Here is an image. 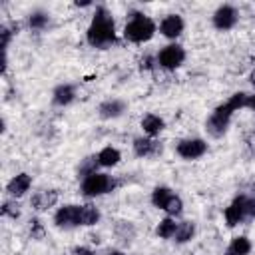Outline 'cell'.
Listing matches in <instances>:
<instances>
[{
  "label": "cell",
  "mask_w": 255,
  "mask_h": 255,
  "mask_svg": "<svg viewBox=\"0 0 255 255\" xmlns=\"http://www.w3.org/2000/svg\"><path fill=\"white\" fill-rule=\"evenodd\" d=\"M247 98H249V94H245V92H235L225 104L217 106V108L211 112V116L207 118V122H205L207 133H209L211 137H221V135L227 131V128H229L233 114L239 112V110H243V108H247Z\"/></svg>",
  "instance_id": "6da1fadb"
},
{
  "label": "cell",
  "mask_w": 255,
  "mask_h": 255,
  "mask_svg": "<svg viewBox=\"0 0 255 255\" xmlns=\"http://www.w3.org/2000/svg\"><path fill=\"white\" fill-rule=\"evenodd\" d=\"M86 40L94 48H108L110 44L116 42V24L112 14L104 6L96 8V14L86 32Z\"/></svg>",
  "instance_id": "7a4b0ae2"
},
{
  "label": "cell",
  "mask_w": 255,
  "mask_h": 255,
  "mask_svg": "<svg viewBox=\"0 0 255 255\" xmlns=\"http://www.w3.org/2000/svg\"><path fill=\"white\" fill-rule=\"evenodd\" d=\"M155 30H157V26L149 16L139 14V12H131L128 24L124 26V38L128 42H133V44H143V42L153 38Z\"/></svg>",
  "instance_id": "3957f363"
},
{
  "label": "cell",
  "mask_w": 255,
  "mask_h": 255,
  "mask_svg": "<svg viewBox=\"0 0 255 255\" xmlns=\"http://www.w3.org/2000/svg\"><path fill=\"white\" fill-rule=\"evenodd\" d=\"M116 187H118V179L114 175H108L102 171H96V173L84 177L80 183V191L84 197H100V195L112 193Z\"/></svg>",
  "instance_id": "277c9868"
},
{
  "label": "cell",
  "mask_w": 255,
  "mask_h": 255,
  "mask_svg": "<svg viewBox=\"0 0 255 255\" xmlns=\"http://www.w3.org/2000/svg\"><path fill=\"white\" fill-rule=\"evenodd\" d=\"M157 66L163 70H175L185 60V50L179 44H167L157 52Z\"/></svg>",
  "instance_id": "5b68a950"
},
{
  "label": "cell",
  "mask_w": 255,
  "mask_h": 255,
  "mask_svg": "<svg viewBox=\"0 0 255 255\" xmlns=\"http://www.w3.org/2000/svg\"><path fill=\"white\" fill-rule=\"evenodd\" d=\"M175 151H177V155L181 159L193 161V159H199V157H203L207 153V143L201 137H185V139L177 141Z\"/></svg>",
  "instance_id": "8992f818"
},
{
  "label": "cell",
  "mask_w": 255,
  "mask_h": 255,
  "mask_svg": "<svg viewBox=\"0 0 255 255\" xmlns=\"http://www.w3.org/2000/svg\"><path fill=\"white\" fill-rule=\"evenodd\" d=\"M239 20V10L231 4H221L213 16H211V22H213V28L215 30H221V32H227L231 30Z\"/></svg>",
  "instance_id": "52a82bcc"
},
{
  "label": "cell",
  "mask_w": 255,
  "mask_h": 255,
  "mask_svg": "<svg viewBox=\"0 0 255 255\" xmlns=\"http://www.w3.org/2000/svg\"><path fill=\"white\" fill-rule=\"evenodd\" d=\"M227 227H235L247 219V195H237L223 211Z\"/></svg>",
  "instance_id": "ba28073f"
},
{
  "label": "cell",
  "mask_w": 255,
  "mask_h": 255,
  "mask_svg": "<svg viewBox=\"0 0 255 255\" xmlns=\"http://www.w3.org/2000/svg\"><path fill=\"white\" fill-rule=\"evenodd\" d=\"M54 223L60 229L80 227V205H64L54 213Z\"/></svg>",
  "instance_id": "9c48e42d"
},
{
  "label": "cell",
  "mask_w": 255,
  "mask_h": 255,
  "mask_svg": "<svg viewBox=\"0 0 255 255\" xmlns=\"http://www.w3.org/2000/svg\"><path fill=\"white\" fill-rule=\"evenodd\" d=\"M131 147H133V153L137 157H155V155L161 153V143L157 139H153V137H147V135L135 137Z\"/></svg>",
  "instance_id": "30bf717a"
},
{
  "label": "cell",
  "mask_w": 255,
  "mask_h": 255,
  "mask_svg": "<svg viewBox=\"0 0 255 255\" xmlns=\"http://www.w3.org/2000/svg\"><path fill=\"white\" fill-rule=\"evenodd\" d=\"M185 24H183V18L179 14H167L163 16V20L159 22V32L161 36H165L167 40H175L181 36Z\"/></svg>",
  "instance_id": "8fae6325"
},
{
  "label": "cell",
  "mask_w": 255,
  "mask_h": 255,
  "mask_svg": "<svg viewBox=\"0 0 255 255\" xmlns=\"http://www.w3.org/2000/svg\"><path fill=\"white\" fill-rule=\"evenodd\" d=\"M126 102L120 98H108L98 106V116L102 120H116L126 112Z\"/></svg>",
  "instance_id": "7c38bea8"
},
{
  "label": "cell",
  "mask_w": 255,
  "mask_h": 255,
  "mask_svg": "<svg viewBox=\"0 0 255 255\" xmlns=\"http://www.w3.org/2000/svg\"><path fill=\"white\" fill-rule=\"evenodd\" d=\"M58 191L56 189H42V191H36L30 199V205L32 209L36 211H48L50 207H54L58 203Z\"/></svg>",
  "instance_id": "4fadbf2b"
},
{
  "label": "cell",
  "mask_w": 255,
  "mask_h": 255,
  "mask_svg": "<svg viewBox=\"0 0 255 255\" xmlns=\"http://www.w3.org/2000/svg\"><path fill=\"white\" fill-rule=\"evenodd\" d=\"M30 187H32V177L28 175V173H18V175H14L10 181H8V185H6V191L14 197V199H18V197H22V195H26L28 191H30Z\"/></svg>",
  "instance_id": "5bb4252c"
},
{
  "label": "cell",
  "mask_w": 255,
  "mask_h": 255,
  "mask_svg": "<svg viewBox=\"0 0 255 255\" xmlns=\"http://www.w3.org/2000/svg\"><path fill=\"white\" fill-rule=\"evenodd\" d=\"M74 100H76V88L72 84H60L52 92V104L54 106L64 108V106H70Z\"/></svg>",
  "instance_id": "9a60e30c"
},
{
  "label": "cell",
  "mask_w": 255,
  "mask_h": 255,
  "mask_svg": "<svg viewBox=\"0 0 255 255\" xmlns=\"http://www.w3.org/2000/svg\"><path fill=\"white\" fill-rule=\"evenodd\" d=\"M163 128H165V122L159 116H155V114H147V116L141 118V129H143V133L147 137L159 135L163 131Z\"/></svg>",
  "instance_id": "2e32d148"
},
{
  "label": "cell",
  "mask_w": 255,
  "mask_h": 255,
  "mask_svg": "<svg viewBox=\"0 0 255 255\" xmlns=\"http://www.w3.org/2000/svg\"><path fill=\"white\" fill-rule=\"evenodd\" d=\"M120 159H122V153H120V149H118V147L106 145L104 149H100V151H98V161H100V165H102V167H114V165H118V163H120Z\"/></svg>",
  "instance_id": "e0dca14e"
},
{
  "label": "cell",
  "mask_w": 255,
  "mask_h": 255,
  "mask_svg": "<svg viewBox=\"0 0 255 255\" xmlns=\"http://www.w3.org/2000/svg\"><path fill=\"white\" fill-rule=\"evenodd\" d=\"M100 209L94 205V203H86V205H80V225L84 227H92L100 221Z\"/></svg>",
  "instance_id": "ac0fdd59"
},
{
  "label": "cell",
  "mask_w": 255,
  "mask_h": 255,
  "mask_svg": "<svg viewBox=\"0 0 255 255\" xmlns=\"http://www.w3.org/2000/svg\"><path fill=\"white\" fill-rule=\"evenodd\" d=\"M249 251H251V241L245 235H239L231 239V243L225 249V255H249Z\"/></svg>",
  "instance_id": "d6986e66"
},
{
  "label": "cell",
  "mask_w": 255,
  "mask_h": 255,
  "mask_svg": "<svg viewBox=\"0 0 255 255\" xmlns=\"http://www.w3.org/2000/svg\"><path fill=\"white\" fill-rule=\"evenodd\" d=\"M193 235H195V223L193 221H181V223H177L173 241L175 243H187L193 239Z\"/></svg>",
  "instance_id": "ffe728a7"
},
{
  "label": "cell",
  "mask_w": 255,
  "mask_h": 255,
  "mask_svg": "<svg viewBox=\"0 0 255 255\" xmlns=\"http://www.w3.org/2000/svg\"><path fill=\"white\" fill-rule=\"evenodd\" d=\"M175 229H177L175 219L167 215V217H163V219L157 223V227H155V235H157L159 239H171V237L175 235Z\"/></svg>",
  "instance_id": "44dd1931"
},
{
  "label": "cell",
  "mask_w": 255,
  "mask_h": 255,
  "mask_svg": "<svg viewBox=\"0 0 255 255\" xmlns=\"http://www.w3.org/2000/svg\"><path fill=\"white\" fill-rule=\"evenodd\" d=\"M173 191L167 187V185H157L153 191H151V203L157 207V209H163L167 205V201L171 199Z\"/></svg>",
  "instance_id": "7402d4cb"
},
{
  "label": "cell",
  "mask_w": 255,
  "mask_h": 255,
  "mask_svg": "<svg viewBox=\"0 0 255 255\" xmlns=\"http://www.w3.org/2000/svg\"><path fill=\"white\" fill-rule=\"evenodd\" d=\"M98 167H102L100 161H98V155H88V157H84V159L80 161V165H78V177L84 179V177L96 173Z\"/></svg>",
  "instance_id": "603a6c76"
},
{
  "label": "cell",
  "mask_w": 255,
  "mask_h": 255,
  "mask_svg": "<svg viewBox=\"0 0 255 255\" xmlns=\"http://www.w3.org/2000/svg\"><path fill=\"white\" fill-rule=\"evenodd\" d=\"M48 22H50V16H48L46 12H42V10L32 12L30 18H28V26H30L32 30H44V28L48 26Z\"/></svg>",
  "instance_id": "cb8c5ba5"
},
{
  "label": "cell",
  "mask_w": 255,
  "mask_h": 255,
  "mask_svg": "<svg viewBox=\"0 0 255 255\" xmlns=\"http://www.w3.org/2000/svg\"><path fill=\"white\" fill-rule=\"evenodd\" d=\"M163 211H165L169 217H173V219H175V217H179V215L183 213V201H181V197L173 193V195H171V199L167 201V205L163 207Z\"/></svg>",
  "instance_id": "d4e9b609"
},
{
  "label": "cell",
  "mask_w": 255,
  "mask_h": 255,
  "mask_svg": "<svg viewBox=\"0 0 255 255\" xmlns=\"http://www.w3.org/2000/svg\"><path fill=\"white\" fill-rule=\"evenodd\" d=\"M2 215L4 217H10V219H18L20 217V203L16 199H6L2 203Z\"/></svg>",
  "instance_id": "484cf974"
},
{
  "label": "cell",
  "mask_w": 255,
  "mask_h": 255,
  "mask_svg": "<svg viewBox=\"0 0 255 255\" xmlns=\"http://www.w3.org/2000/svg\"><path fill=\"white\" fill-rule=\"evenodd\" d=\"M30 237L36 239V241H42L44 239V225L40 219H32L30 221Z\"/></svg>",
  "instance_id": "4316f807"
},
{
  "label": "cell",
  "mask_w": 255,
  "mask_h": 255,
  "mask_svg": "<svg viewBox=\"0 0 255 255\" xmlns=\"http://www.w3.org/2000/svg\"><path fill=\"white\" fill-rule=\"evenodd\" d=\"M157 66V58H153V56H143L141 60H139V68L141 70H145V72H149V70H153Z\"/></svg>",
  "instance_id": "83f0119b"
},
{
  "label": "cell",
  "mask_w": 255,
  "mask_h": 255,
  "mask_svg": "<svg viewBox=\"0 0 255 255\" xmlns=\"http://www.w3.org/2000/svg\"><path fill=\"white\" fill-rule=\"evenodd\" d=\"M247 219H255V195L247 197Z\"/></svg>",
  "instance_id": "f1b7e54d"
},
{
  "label": "cell",
  "mask_w": 255,
  "mask_h": 255,
  "mask_svg": "<svg viewBox=\"0 0 255 255\" xmlns=\"http://www.w3.org/2000/svg\"><path fill=\"white\" fill-rule=\"evenodd\" d=\"M74 255H96L90 247H74V251H72Z\"/></svg>",
  "instance_id": "f546056e"
},
{
  "label": "cell",
  "mask_w": 255,
  "mask_h": 255,
  "mask_svg": "<svg viewBox=\"0 0 255 255\" xmlns=\"http://www.w3.org/2000/svg\"><path fill=\"white\" fill-rule=\"evenodd\" d=\"M247 108H249V110L255 114V94H251V96L247 98Z\"/></svg>",
  "instance_id": "4dcf8cb0"
},
{
  "label": "cell",
  "mask_w": 255,
  "mask_h": 255,
  "mask_svg": "<svg viewBox=\"0 0 255 255\" xmlns=\"http://www.w3.org/2000/svg\"><path fill=\"white\" fill-rule=\"evenodd\" d=\"M249 84H251V86L255 88V68H253V70L249 72Z\"/></svg>",
  "instance_id": "1f68e13d"
},
{
  "label": "cell",
  "mask_w": 255,
  "mask_h": 255,
  "mask_svg": "<svg viewBox=\"0 0 255 255\" xmlns=\"http://www.w3.org/2000/svg\"><path fill=\"white\" fill-rule=\"evenodd\" d=\"M106 255H126V253H124V251H120V249H110Z\"/></svg>",
  "instance_id": "d6a6232c"
},
{
  "label": "cell",
  "mask_w": 255,
  "mask_h": 255,
  "mask_svg": "<svg viewBox=\"0 0 255 255\" xmlns=\"http://www.w3.org/2000/svg\"><path fill=\"white\" fill-rule=\"evenodd\" d=\"M90 4H92V2H76V6H78V8H80V6L84 8V6H90Z\"/></svg>",
  "instance_id": "836d02e7"
}]
</instances>
